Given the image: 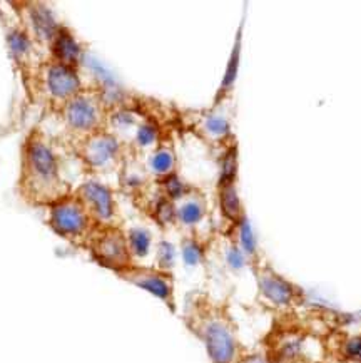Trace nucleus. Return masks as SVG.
<instances>
[{
  "mask_svg": "<svg viewBox=\"0 0 361 363\" xmlns=\"http://www.w3.org/2000/svg\"><path fill=\"white\" fill-rule=\"evenodd\" d=\"M18 186L27 203L45 208L74 191L64 179L52 139L39 128L32 129L22 146V173Z\"/></svg>",
  "mask_w": 361,
  "mask_h": 363,
  "instance_id": "obj_1",
  "label": "nucleus"
},
{
  "mask_svg": "<svg viewBox=\"0 0 361 363\" xmlns=\"http://www.w3.org/2000/svg\"><path fill=\"white\" fill-rule=\"evenodd\" d=\"M186 325L201 340L211 363L243 362V345L226 306L206 296L193 298L186 310Z\"/></svg>",
  "mask_w": 361,
  "mask_h": 363,
  "instance_id": "obj_2",
  "label": "nucleus"
},
{
  "mask_svg": "<svg viewBox=\"0 0 361 363\" xmlns=\"http://www.w3.org/2000/svg\"><path fill=\"white\" fill-rule=\"evenodd\" d=\"M64 125L71 134L72 141L84 139L91 134L108 129L109 108L97 87H86L76 97L59 109Z\"/></svg>",
  "mask_w": 361,
  "mask_h": 363,
  "instance_id": "obj_3",
  "label": "nucleus"
},
{
  "mask_svg": "<svg viewBox=\"0 0 361 363\" xmlns=\"http://www.w3.org/2000/svg\"><path fill=\"white\" fill-rule=\"evenodd\" d=\"M74 147L82 166L91 173H113L122 166L124 144L109 129L74 141Z\"/></svg>",
  "mask_w": 361,
  "mask_h": 363,
  "instance_id": "obj_4",
  "label": "nucleus"
},
{
  "mask_svg": "<svg viewBox=\"0 0 361 363\" xmlns=\"http://www.w3.org/2000/svg\"><path fill=\"white\" fill-rule=\"evenodd\" d=\"M47 211V225L55 235L71 243L86 246L96 225L74 191L60 201L50 204Z\"/></svg>",
  "mask_w": 361,
  "mask_h": 363,
  "instance_id": "obj_5",
  "label": "nucleus"
},
{
  "mask_svg": "<svg viewBox=\"0 0 361 363\" xmlns=\"http://www.w3.org/2000/svg\"><path fill=\"white\" fill-rule=\"evenodd\" d=\"M86 246L96 263L113 269L114 273L122 272L134 264L126 231L120 230L119 226H96Z\"/></svg>",
  "mask_w": 361,
  "mask_h": 363,
  "instance_id": "obj_6",
  "label": "nucleus"
},
{
  "mask_svg": "<svg viewBox=\"0 0 361 363\" xmlns=\"http://www.w3.org/2000/svg\"><path fill=\"white\" fill-rule=\"evenodd\" d=\"M254 278L258 283L259 296L275 308H291L304 301V291L293 281L281 277L270 263L258 258L251 263Z\"/></svg>",
  "mask_w": 361,
  "mask_h": 363,
  "instance_id": "obj_7",
  "label": "nucleus"
},
{
  "mask_svg": "<svg viewBox=\"0 0 361 363\" xmlns=\"http://www.w3.org/2000/svg\"><path fill=\"white\" fill-rule=\"evenodd\" d=\"M37 74H39L37 77H39L40 89L47 96L54 109L57 111L72 97H76L79 92L86 89V82L82 79L81 71L66 67L50 59L47 62L40 64Z\"/></svg>",
  "mask_w": 361,
  "mask_h": 363,
  "instance_id": "obj_8",
  "label": "nucleus"
},
{
  "mask_svg": "<svg viewBox=\"0 0 361 363\" xmlns=\"http://www.w3.org/2000/svg\"><path fill=\"white\" fill-rule=\"evenodd\" d=\"M115 274H118L120 280L151 293L157 300L163 301L171 311L176 310L173 273L163 272V269L156 267H142V264L134 263L129 268Z\"/></svg>",
  "mask_w": 361,
  "mask_h": 363,
  "instance_id": "obj_9",
  "label": "nucleus"
},
{
  "mask_svg": "<svg viewBox=\"0 0 361 363\" xmlns=\"http://www.w3.org/2000/svg\"><path fill=\"white\" fill-rule=\"evenodd\" d=\"M74 194L89 213L96 226H118L115 225L118 206H115L113 189L108 184L97 179H87L77 189H74Z\"/></svg>",
  "mask_w": 361,
  "mask_h": 363,
  "instance_id": "obj_10",
  "label": "nucleus"
},
{
  "mask_svg": "<svg viewBox=\"0 0 361 363\" xmlns=\"http://www.w3.org/2000/svg\"><path fill=\"white\" fill-rule=\"evenodd\" d=\"M24 7L25 30L37 45L49 49L62 24H59L52 9L42 2H27Z\"/></svg>",
  "mask_w": 361,
  "mask_h": 363,
  "instance_id": "obj_11",
  "label": "nucleus"
},
{
  "mask_svg": "<svg viewBox=\"0 0 361 363\" xmlns=\"http://www.w3.org/2000/svg\"><path fill=\"white\" fill-rule=\"evenodd\" d=\"M50 60L54 62L62 64V66L76 69L81 71L82 64L86 60V50L81 40L77 39L76 34L69 29V27L62 26L55 35V39L49 48Z\"/></svg>",
  "mask_w": 361,
  "mask_h": 363,
  "instance_id": "obj_12",
  "label": "nucleus"
},
{
  "mask_svg": "<svg viewBox=\"0 0 361 363\" xmlns=\"http://www.w3.org/2000/svg\"><path fill=\"white\" fill-rule=\"evenodd\" d=\"M176 223L188 230L196 228L207 215V203L205 194L196 189H189L179 201L174 203Z\"/></svg>",
  "mask_w": 361,
  "mask_h": 363,
  "instance_id": "obj_13",
  "label": "nucleus"
},
{
  "mask_svg": "<svg viewBox=\"0 0 361 363\" xmlns=\"http://www.w3.org/2000/svg\"><path fill=\"white\" fill-rule=\"evenodd\" d=\"M194 131L210 144H224L231 139V123L217 108H211L199 118Z\"/></svg>",
  "mask_w": 361,
  "mask_h": 363,
  "instance_id": "obj_14",
  "label": "nucleus"
},
{
  "mask_svg": "<svg viewBox=\"0 0 361 363\" xmlns=\"http://www.w3.org/2000/svg\"><path fill=\"white\" fill-rule=\"evenodd\" d=\"M243 27L244 24L239 26L238 32H236V39L233 50H231V55L228 59V66H226V71L223 74V81L219 84V89H217L214 96V102H212V108H219L223 102L228 99V96L233 91L236 79H238L239 72V60H241V48H243Z\"/></svg>",
  "mask_w": 361,
  "mask_h": 363,
  "instance_id": "obj_15",
  "label": "nucleus"
},
{
  "mask_svg": "<svg viewBox=\"0 0 361 363\" xmlns=\"http://www.w3.org/2000/svg\"><path fill=\"white\" fill-rule=\"evenodd\" d=\"M7 45L8 50H11L13 60L17 64H22V66L30 67L32 62H34V57L37 55V44L32 40L29 32L25 30V27H17V29H12L7 34Z\"/></svg>",
  "mask_w": 361,
  "mask_h": 363,
  "instance_id": "obj_16",
  "label": "nucleus"
},
{
  "mask_svg": "<svg viewBox=\"0 0 361 363\" xmlns=\"http://www.w3.org/2000/svg\"><path fill=\"white\" fill-rule=\"evenodd\" d=\"M217 204H219L221 215L228 220L231 225L236 226L243 220L244 213L243 203H241L238 184L236 183H224L217 184Z\"/></svg>",
  "mask_w": 361,
  "mask_h": 363,
  "instance_id": "obj_17",
  "label": "nucleus"
},
{
  "mask_svg": "<svg viewBox=\"0 0 361 363\" xmlns=\"http://www.w3.org/2000/svg\"><path fill=\"white\" fill-rule=\"evenodd\" d=\"M176 166H178V157H176L173 144L166 143H159V146L151 152L149 162H147L151 174L154 176L157 181L174 174Z\"/></svg>",
  "mask_w": 361,
  "mask_h": 363,
  "instance_id": "obj_18",
  "label": "nucleus"
},
{
  "mask_svg": "<svg viewBox=\"0 0 361 363\" xmlns=\"http://www.w3.org/2000/svg\"><path fill=\"white\" fill-rule=\"evenodd\" d=\"M126 238L134 263H136V259H144L149 255L152 248V235L149 230L141 226L131 228V230L126 231Z\"/></svg>",
  "mask_w": 361,
  "mask_h": 363,
  "instance_id": "obj_19",
  "label": "nucleus"
},
{
  "mask_svg": "<svg viewBox=\"0 0 361 363\" xmlns=\"http://www.w3.org/2000/svg\"><path fill=\"white\" fill-rule=\"evenodd\" d=\"M159 138H161L159 128H157L154 121L144 119L142 121V124L137 128L136 134H134L132 146L136 147L137 151H149L151 149L152 152L157 146H159Z\"/></svg>",
  "mask_w": 361,
  "mask_h": 363,
  "instance_id": "obj_20",
  "label": "nucleus"
},
{
  "mask_svg": "<svg viewBox=\"0 0 361 363\" xmlns=\"http://www.w3.org/2000/svg\"><path fill=\"white\" fill-rule=\"evenodd\" d=\"M234 228H236V231H238V238H236V243H238L241 251L246 255V258L249 259V264H251L253 262H256V259L259 258V255H258L256 236H254L253 228H251V225H249L248 216L244 215L243 220H241Z\"/></svg>",
  "mask_w": 361,
  "mask_h": 363,
  "instance_id": "obj_21",
  "label": "nucleus"
},
{
  "mask_svg": "<svg viewBox=\"0 0 361 363\" xmlns=\"http://www.w3.org/2000/svg\"><path fill=\"white\" fill-rule=\"evenodd\" d=\"M238 144L231 143L228 144V147H226L223 157H221V171L217 184L238 183Z\"/></svg>",
  "mask_w": 361,
  "mask_h": 363,
  "instance_id": "obj_22",
  "label": "nucleus"
},
{
  "mask_svg": "<svg viewBox=\"0 0 361 363\" xmlns=\"http://www.w3.org/2000/svg\"><path fill=\"white\" fill-rule=\"evenodd\" d=\"M180 256H183V263L188 268H196L205 262V246L194 235L184 236L183 241H180Z\"/></svg>",
  "mask_w": 361,
  "mask_h": 363,
  "instance_id": "obj_23",
  "label": "nucleus"
},
{
  "mask_svg": "<svg viewBox=\"0 0 361 363\" xmlns=\"http://www.w3.org/2000/svg\"><path fill=\"white\" fill-rule=\"evenodd\" d=\"M157 183H159L161 194H163L164 198H168L169 201H173V203L179 201V199L183 198L189 189H191V186H188L186 183H184V181L178 176V173L171 174L164 179H159Z\"/></svg>",
  "mask_w": 361,
  "mask_h": 363,
  "instance_id": "obj_24",
  "label": "nucleus"
},
{
  "mask_svg": "<svg viewBox=\"0 0 361 363\" xmlns=\"http://www.w3.org/2000/svg\"><path fill=\"white\" fill-rule=\"evenodd\" d=\"M301 352H303V342L299 338H285L276 348V362L293 363L301 357Z\"/></svg>",
  "mask_w": 361,
  "mask_h": 363,
  "instance_id": "obj_25",
  "label": "nucleus"
},
{
  "mask_svg": "<svg viewBox=\"0 0 361 363\" xmlns=\"http://www.w3.org/2000/svg\"><path fill=\"white\" fill-rule=\"evenodd\" d=\"M176 264V246L169 241H159L156 246V268L171 273Z\"/></svg>",
  "mask_w": 361,
  "mask_h": 363,
  "instance_id": "obj_26",
  "label": "nucleus"
},
{
  "mask_svg": "<svg viewBox=\"0 0 361 363\" xmlns=\"http://www.w3.org/2000/svg\"><path fill=\"white\" fill-rule=\"evenodd\" d=\"M224 262L228 264V268L233 269V272H239L244 267H248L249 259L246 255L241 251V248L236 243V240H229L228 245L224 246Z\"/></svg>",
  "mask_w": 361,
  "mask_h": 363,
  "instance_id": "obj_27",
  "label": "nucleus"
},
{
  "mask_svg": "<svg viewBox=\"0 0 361 363\" xmlns=\"http://www.w3.org/2000/svg\"><path fill=\"white\" fill-rule=\"evenodd\" d=\"M341 355L350 362L361 363V337L346 340L343 345H341Z\"/></svg>",
  "mask_w": 361,
  "mask_h": 363,
  "instance_id": "obj_28",
  "label": "nucleus"
}]
</instances>
